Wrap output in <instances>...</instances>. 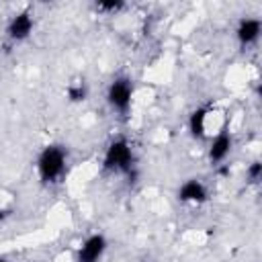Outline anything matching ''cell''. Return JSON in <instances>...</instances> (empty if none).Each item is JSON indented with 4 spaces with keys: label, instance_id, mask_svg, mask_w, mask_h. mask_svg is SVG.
Masks as SVG:
<instances>
[{
    "label": "cell",
    "instance_id": "obj_6",
    "mask_svg": "<svg viewBox=\"0 0 262 262\" xmlns=\"http://www.w3.org/2000/svg\"><path fill=\"white\" fill-rule=\"evenodd\" d=\"M178 199H180L182 203L201 205V203H205V201L209 199V190H207V186H205L203 180H199V178H188V180H184V182L180 184V188H178Z\"/></svg>",
    "mask_w": 262,
    "mask_h": 262
},
{
    "label": "cell",
    "instance_id": "obj_9",
    "mask_svg": "<svg viewBox=\"0 0 262 262\" xmlns=\"http://www.w3.org/2000/svg\"><path fill=\"white\" fill-rule=\"evenodd\" d=\"M207 119H209V108L199 106L190 113L188 117V131L194 139H203L207 135Z\"/></svg>",
    "mask_w": 262,
    "mask_h": 262
},
{
    "label": "cell",
    "instance_id": "obj_1",
    "mask_svg": "<svg viewBox=\"0 0 262 262\" xmlns=\"http://www.w3.org/2000/svg\"><path fill=\"white\" fill-rule=\"evenodd\" d=\"M68 166V151L61 145H47L37 158V174L43 184L57 182Z\"/></svg>",
    "mask_w": 262,
    "mask_h": 262
},
{
    "label": "cell",
    "instance_id": "obj_12",
    "mask_svg": "<svg viewBox=\"0 0 262 262\" xmlns=\"http://www.w3.org/2000/svg\"><path fill=\"white\" fill-rule=\"evenodd\" d=\"M246 178L252 182V184H256V182H260V178H262V164L256 160V162H252L248 168H246Z\"/></svg>",
    "mask_w": 262,
    "mask_h": 262
},
{
    "label": "cell",
    "instance_id": "obj_4",
    "mask_svg": "<svg viewBox=\"0 0 262 262\" xmlns=\"http://www.w3.org/2000/svg\"><path fill=\"white\" fill-rule=\"evenodd\" d=\"M35 29V18H33V12L31 10H20L16 14H12V18L8 20V27H6V35L10 41H25L31 37Z\"/></svg>",
    "mask_w": 262,
    "mask_h": 262
},
{
    "label": "cell",
    "instance_id": "obj_11",
    "mask_svg": "<svg viewBox=\"0 0 262 262\" xmlns=\"http://www.w3.org/2000/svg\"><path fill=\"white\" fill-rule=\"evenodd\" d=\"M94 6H96L98 12H104V14H115V12H119L121 8H125V4H123L121 0H100V2H96Z\"/></svg>",
    "mask_w": 262,
    "mask_h": 262
},
{
    "label": "cell",
    "instance_id": "obj_10",
    "mask_svg": "<svg viewBox=\"0 0 262 262\" xmlns=\"http://www.w3.org/2000/svg\"><path fill=\"white\" fill-rule=\"evenodd\" d=\"M86 96H88V86L82 80H78V82L68 86V98L72 102H82V100H86Z\"/></svg>",
    "mask_w": 262,
    "mask_h": 262
},
{
    "label": "cell",
    "instance_id": "obj_2",
    "mask_svg": "<svg viewBox=\"0 0 262 262\" xmlns=\"http://www.w3.org/2000/svg\"><path fill=\"white\" fill-rule=\"evenodd\" d=\"M102 166L108 172H123L129 174L135 166V156H133V147L125 137H117L106 145L104 158H102Z\"/></svg>",
    "mask_w": 262,
    "mask_h": 262
},
{
    "label": "cell",
    "instance_id": "obj_13",
    "mask_svg": "<svg viewBox=\"0 0 262 262\" xmlns=\"http://www.w3.org/2000/svg\"><path fill=\"white\" fill-rule=\"evenodd\" d=\"M0 262H8V260H6V258H0Z\"/></svg>",
    "mask_w": 262,
    "mask_h": 262
},
{
    "label": "cell",
    "instance_id": "obj_7",
    "mask_svg": "<svg viewBox=\"0 0 262 262\" xmlns=\"http://www.w3.org/2000/svg\"><path fill=\"white\" fill-rule=\"evenodd\" d=\"M260 33H262V23H260V18H254V16H244L235 29V37L242 47L254 45L260 39Z\"/></svg>",
    "mask_w": 262,
    "mask_h": 262
},
{
    "label": "cell",
    "instance_id": "obj_5",
    "mask_svg": "<svg viewBox=\"0 0 262 262\" xmlns=\"http://www.w3.org/2000/svg\"><path fill=\"white\" fill-rule=\"evenodd\" d=\"M106 252V237L102 233L88 235L80 250H78V262H98Z\"/></svg>",
    "mask_w": 262,
    "mask_h": 262
},
{
    "label": "cell",
    "instance_id": "obj_3",
    "mask_svg": "<svg viewBox=\"0 0 262 262\" xmlns=\"http://www.w3.org/2000/svg\"><path fill=\"white\" fill-rule=\"evenodd\" d=\"M131 100H133V84L129 78L121 76L115 78L108 88H106V102L113 111H117L119 115H127L131 108Z\"/></svg>",
    "mask_w": 262,
    "mask_h": 262
},
{
    "label": "cell",
    "instance_id": "obj_8",
    "mask_svg": "<svg viewBox=\"0 0 262 262\" xmlns=\"http://www.w3.org/2000/svg\"><path fill=\"white\" fill-rule=\"evenodd\" d=\"M231 145H233V139H231V133L229 131H219L215 137H213V141H211V145H209V162L213 164V166H219L221 162H225V158L229 156V151H231Z\"/></svg>",
    "mask_w": 262,
    "mask_h": 262
}]
</instances>
